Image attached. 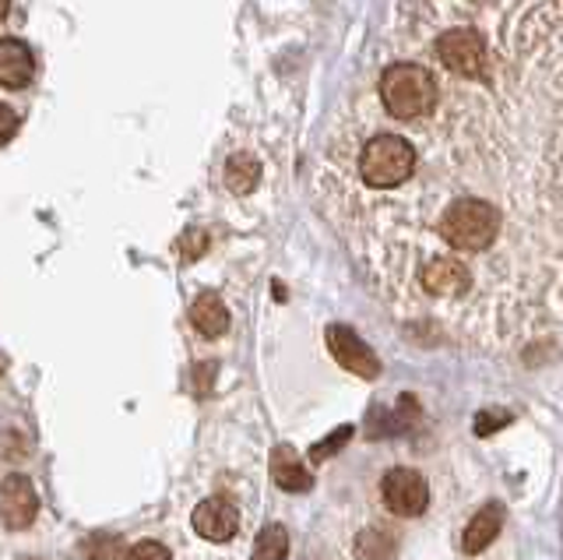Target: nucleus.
I'll return each mask as SVG.
<instances>
[{"instance_id":"obj_17","label":"nucleus","mask_w":563,"mask_h":560,"mask_svg":"<svg viewBox=\"0 0 563 560\" xmlns=\"http://www.w3.org/2000/svg\"><path fill=\"white\" fill-rule=\"evenodd\" d=\"M352 437V427H342V430H334V437H328V441H321L313 451H310V459L313 462H321V459H328L331 451H339V444H345Z\"/></svg>"},{"instance_id":"obj_5","label":"nucleus","mask_w":563,"mask_h":560,"mask_svg":"<svg viewBox=\"0 0 563 560\" xmlns=\"http://www.w3.org/2000/svg\"><path fill=\"white\" fill-rule=\"evenodd\" d=\"M328 349L334 353L345 371L360 374V377H377L380 374V360L374 356V349H369L356 331L345 328V325H331L328 328Z\"/></svg>"},{"instance_id":"obj_20","label":"nucleus","mask_w":563,"mask_h":560,"mask_svg":"<svg viewBox=\"0 0 563 560\" xmlns=\"http://www.w3.org/2000/svg\"><path fill=\"white\" fill-rule=\"evenodd\" d=\"M8 11H11V4H4V0H0V19H4Z\"/></svg>"},{"instance_id":"obj_12","label":"nucleus","mask_w":563,"mask_h":560,"mask_svg":"<svg viewBox=\"0 0 563 560\" xmlns=\"http://www.w3.org/2000/svg\"><path fill=\"white\" fill-rule=\"evenodd\" d=\"M257 180H261V166L251 155H233V160L225 163V187L233 190V195H251Z\"/></svg>"},{"instance_id":"obj_16","label":"nucleus","mask_w":563,"mask_h":560,"mask_svg":"<svg viewBox=\"0 0 563 560\" xmlns=\"http://www.w3.org/2000/svg\"><path fill=\"white\" fill-rule=\"evenodd\" d=\"M128 560H169V550L163 547V542L145 539V542H137L134 550H128Z\"/></svg>"},{"instance_id":"obj_4","label":"nucleus","mask_w":563,"mask_h":560,"mask_svg":"<svg viewBox=\"0 0 563 560\" xmlns=\"http://www.w3.org/2000/svg\"><path fill=\"white\" fill-rule=\"evenodd\" d=\"M380 494L398 518H416L430 504V486L416 469H391L380 483Z\"/></svg>"},{"instance_id":"obj_11","label":"nucleus","mask_w":563,"mask_h":560,"mask_svg":"<svg viewBox=\"0 0 563 560\" xmlns=\"http://www.w3.org/2000/svg\"><path fill=\"white\" fill-rule=\"evenodd\" d=\"M190 321H194V328L201 331V336L219 339V336H225V328H229V310H225V304L219 300L216 293H201L198 300H194V307H190Z\"/></svg>"},{"instance_id":"obj_18","label":"nucleus","mask_w":563,"mask_h":560,"mask_svg":"<svg viewBox=\"0 0 563 560\" xmlns=\"http://www.w3.org/2000/svg\"><path fill=\"white\" fill-rule=\"evenodd\" d=\"M510 424V413H479V424H475V433L486 437L497 427H507Z\"/></svg>"},{"instance_id":"obj_10","label":"nucleus","mask_w":563,"mask_h":560,"mask_svg":"<svg viewBox=\"0 0 563 560\" xmlns=\"http://www.w3.org/2000/svg\"><path fill=\"white\" fill-rule=\"evenodd\" d=\"M272 476L282 490H289V494H303V490H310V469L303 465V459L289 448L282 444L275 448L272 454Z\"/></svg>"},{"instance_id":"obj_15","label":"nucleus","mask_w":563,"mask_h":560,"mask_svg":"<svg viewBox=\"0 0 563 560\" xmlns=\"http://www.w3.org/2000/svg\"><path fill=\"white\" fill-rule=\"evenodd\" d=\"M88 560H128V547H123V539L120 536H92L88 539Z\"/></svg>"},{"instance_id":"obj_14","label":"nucleus","mask_w":563,"mask_h":560,"mask_svg":"<svg viewBox=\"0 0 563 560\" xmlns=\"http://www.w3.org/2000/svg\"><path fill=\"white\" fill-rule=\"evenodd\" d=\"M286 553H289V532L282 525H268V529H261L251 560H286Z\"/></svg>"},{"instance_id":"obj_1","label":"nucleus","mask_w":563,"mask_h":560,"mask_svg":"<svg viewBox=\"0 0 563 560\" xmlns=\"http://www.w3.org/2000/svg\"><path fill=\"white\" fill-rule=\"evenodd\" d=\"M500 208L489 198H457L433 222V237L444 243L440 257H462V254H483L500 237ZM465 261V257H462Z\"/></svg>"},{"instance_id":"obj_7","label":"nucleus","mask_w":563,"mask_h":560,"mask_svg":"<svg viewBox=\"0 0 563 560\" xmlns=\"http://www.w3.org/2000/svg\"><path fill=\"white\" fill-rule=\"evenodd\" d=\"M194 529H198V536H205L208 542H225L240 529V515L229 501L208 497L194 507Z\"/></svg>"},{"instance_id":"obj_9","label":"nucleus","mask_w":563,"mask_h":560,"mask_svg":"<svg viewBox=\"0 0 563 560\" xmlns=\"http://www.w3.org/2000/svg\"><path fill=\"white\" fill-rule=\"evenodd\" d=\"M35 75V61L22 40H0V85L4 89H25Z\"/></svg>"},{"instance_id":"obj_13","label":"nucleus","mask_w":563,"mask_h":560,"mask_svg":"<svg viewBox=\"0 0 563 560\" xmlns=\"http://www.w3.org/2000/svg\"><path fill=\"white\" fill-rule=\"evenodd\" d=\"M398 550V542L391 532H384V529H366L360 539H356V553L360 560H391Z\"/></svg>"},{"instance_id":"obj_2","label":"nucleus","mask_w":563,"mask_h":560,"mask_svg":"<svg viewBox=\"0 0 563 560\" xmlns=\"http://www.w3.org/2000/svg\"><path fill=\"white\" fill-rule=\"evenodd\" d=\"M377 96H380V107L387 117L398 120V124H409V120H419L437 110L440 81L427 64L395 61L380 72Z\"/></svg>"},{"instance_id":"obj_6","label":"nucleus","mask_w":563,"mask_h":560,"mask_svg":"<svg viewBox=\"0 0 563 560\" xmlns=\"http://www.w3.org/2000/svg\"><path fill=\"white\" fill-rule=\"evenodd\" d=\"M40 512V497L25 476H8L0 483V525L8 529H25Z\"/></svg>"},{"instance_id":"obj_8","label":"nucleus","mask_w":563,"mask_h":560,"mask_svg":"<svg viewBox=\"0 0 563 560\" xmlns=\"http://www.w3.org/2000/svg\"><path fill=\"white\" fill-rule=\"evenodd\" d=\"M504 529V504L497 501H489L483 504L479 512L472 515V521L465 525V532H462V550L465 553H483L493 539H497V532Z\"/></svg>"},{"instance_id":"obj_19","label":"nucleus","mask_w":563,"mask_h":560,"mask_svg":"<svg viewBox=\"0 0 563 560\" xmlns=\"http://www.w3.org/2000/svg\"><path fill=\"white\" fill-rule=\"evenodd\" d=\"M14 131H18V113L0 102V145H8L14 138Z\"/></svg>"},{"instance_id":"obj_21","label":"nucleus","mask_w":563,"mask_h":560,"mask_svg":"<svg viewBox=\"0 0 563 560\" xmlns=\"http://www.w3.org/2000/svg\"><path fill=\"white\" fill-rule=\"evenodd\" d=\"M0 374H4V353H0Z\"/></svg>"},{"instance_id":"obj_3","label":"nucleus","mask_w":563,"mask_h":560,"mask_svg":"<svg viewBox=\"0 0 563 560\" xmlns=\"http://www.w3.org/2000/svg\"><path fill=\"white\" fill-rule=\"evenodd\" d=\"M433 57L444 72H451L454 78H465V81H483L486 67H489L486 40H483V32L472 25L440 29L433 40Z\"/></svg>"}]
</instances>
